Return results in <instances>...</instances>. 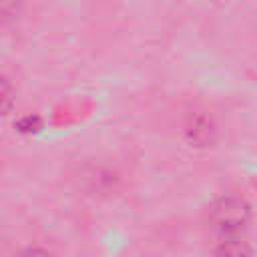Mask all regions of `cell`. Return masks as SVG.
<instances>
[{
  "instance_id": "6da1fadb",
  "label": "cell",
  "mask_w": 257,
  "mask_h": 257,
  "mask_svg": "<svg viewBox=\"0 0 257 257\" xmlns=\"http://www.w3.org/2000/svg\"><path fill=\"white\" fill-rule=\"evenodd\" d=\"M251 217V209L247 205L245 199L229 195V197H221L209 213V223L215 231H219L221 235L233 237L239 231H243L249 223Z\"/></svg>"
},
{
  "instance_id": "7a4b0ae2",
  "label": "cell",
  "mask_w": 257,
  "mask_h": 257,
  "mask_svg": "<svg viewBox=\"0 0 257 257\" xmlns=\"http://www.w3.org/2000/svg\"><path fill=\"white\" fill-rule=\"evenodd\" d=\"M211 257H253V251L245 241L229 237L213 251Z\"/></svg>"
},
{
  "instance_id": "3957f363",
  "label": "cell",
  "mask_w": 257,
  "mask_h": 257,
  "mask_svg": "<svg viewBox=\"0 0 257 257\" xmlns=\"http://www.w3.org/2000/svg\"><path fill=\"white\" fill-rule=\"evenodd\" d=\"M10 106H12V86L4 76H0V114H4Z\"/></svg>"
},
{
  "instance_id": "277c9868",
  "label": "cell",
  "mask_w": 257,
  "mask_h": 257,
  "mask_svg": "<svg viewBox=\"0 0 257 257\" xmlns=\"http://www.w3.org/2000/svg\"><path fill=\"white\" fill-rule=\"evenodd\" d=\"M16 257H52L50 253H46L44 249H36V247H30V249H24L20 251Z\"/></svg>"
}]
</instances>
